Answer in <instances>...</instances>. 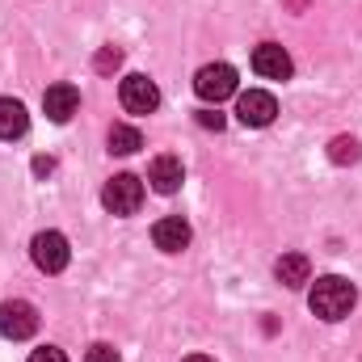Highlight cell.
<instances>
[{"label": "cell", "mask_w": 362, "mask_h": 362, "mask_svg": "<svg viewBox=\"0 0 362 362\" xmlns=\"http://www.w3.org/2000/svg\"><path fill=\"white\" fill-rule=\"evenodd\" d=\"M30 362H68L64 358V350H55V346H42V350H34Z\"/></svg>", "instance_id": "obj_18"}, {"label": "cell", "mask_w": 362, "mask_h": 362, "mask_svg": "<svg viewBox=\"0 0 362 362\" xmlns=\"http://www.w3.org/2000/svg\"><path fill=\"white\" fill-rule=\"evenodd\" d=\"M358 156H362V148H358L354 135H337V139L329 144V160H333V165H354Z\"/></svg>", "instance_id": "obj_15"}, {"label": "cell", "mask_w": 362, "mask_h": 362, "mask_svg": "<svg viewBox=\"0 0 362 362\" xmlns=\"http://www.w3.org/2000/svg\"><path fill=\"white\" fill-rule=\"evenodd\" d=\"M148 181H152L156 194H177L181 181H185V169H181L177 156H156L152 169H148Z\"/></svg>", "instance_id": "obj_11"}, {"label": "cell", "mask_w": 362, "mask_h": 362, "mask_svg": "<svg viewBox=\"0 0 362 362\" xmlns=\"http://www.w3.org/2000/svg\"><path fill=\"white\" fill-rule=\"evenodd\" d=\"M253 72L266 76V81H291L295 64L278 42H262V47H253Z\"/></svg>", "instance_id": "obj_8"}, {"label": "cell", "mask_w": 362, "mask_h": 362, "mask_svg": "<svg viewBox=\"0 0 362 362\" xmlns=\"http://www.w3.org/2000/svg\"><path fill=\"white\" fill-rule=\"evenodd\" d=\"M51 169H55V160H51V156H34V173H38V177H47Z\"/></svg>", "instance_id": "obj_20"}, {"label": "cell", "mask_w": 362, "mask_h": 362, "mask_svg": "<svg viewBox=\"0 0 362 362\" xmlns=\"http://www.w3.org/2000/svg\"><path fill=\"white\" fill-rule=\"evenodd\" d=\"M34 333H38V312H34V303H25V299H4V303H0V337L25 341V337H34Z\"/></svg>", "instance_id": "obj_4"}, {"label": "cell", "mask_w": 362, "mask_h": 362, "mask_svg": "<svg viewBox=\"0 0 362 362\" xmlns=\"http://www.w3.org/2000/svg\"><path fill=\"white\" fill-rule=\"evenodd\" d=\"M274 114H278V101H274V93L266 89H249L236 97V118L245 122V127H270Z\"/></svg>", "instance_id": "obj_7"}, {"label": "cell", "mask_w": 362, "mask_h": 362, "mask_svg": "<svg viewBox=\"0 0 362 362\" xmlns=\"http://www.w3.org/2000/svg\"><path fill=\"white\" fill-rule=\"evenodd\" d=\"M101 206H105L110 215H135V211L144 206V181L135 177V173L110 177L105 189H101Z\"/></svg>", "instance_id": "obj_2"}, {"label": "cell", "mask_w": 362, "mask_h": 362, "mask_svg": "<svg viewBox=\"0 0 362 362\" xmlns=\"http://www.w3.org/2000/svg\"><path fill=\"white\" fill-rule=\"evenodd\" d=\"M42 110H47V118H51V122H68V118L81 110V89H76V85H68V81L51 85V89L42 93Z\"/></svg>", "instance_id": "obj_9"}, {"label": "cell", "mask_w": 362, "mask_h": 362, "mask_svg": "<svg viewBox=\"0 0 362 362\" xmlns=\"http://www.w3.org/2000/svg\"><path fill=\"white\" fill-rule=\"evenodd\" d=\"M118 64H122V51H118V47H101V51H97V59H93V68H97L101 76L118 72Z\"/></svg>", "instance_id": "obj_16"}, {"label": "cell", "mask_w": 362, "mask_h": 362, "mask_svg": "<svg viewBox=\"0 0 362 362\" xmlns=\"http://www.w3.org/2000/svg\"><path fill=\"white\" fill-rule=\"evenodd\" d=\"M194 93L202 97V101H228L232 93H236V68L232 64H206V68H198V76H194Z\"/></svg>", "instance_id": "obj_5"}, {"label": "cell", "mask_w": 362, "mask_h": 362, "mask_svg": "<svg viewBox=\"0 0 362 362\" xmlns=\"http://www.w3.org/2000/svg\"><path fill=\"white\" fill-rule=\"evenodd\" d=\"M118 97H122V110H127V114H152V110L160 105V89H156V81H148L144 72L127 76L122 89H118Z\"/></svg>", "instance_id": "obj_6"}, {"label": "cell", "mask_w": 362, "mask_h": 362, "mask_svg": "<svg viewBox=\"0 0 362 362\" xmlns=\"http://www.w3.org/2000/svg\"><path fill=\"white\" fill-rule=\"evenodd\" d=\"M30 257H34V266L42 274H59L68 270V262H72V249H68V240H64V232H38L34 240H30Z\"/></svg>", "instance_id": "obj_3"}, {"label": "cell", "mask_w": 362, "mask_h": 362, "mask_svg": "<svg viewBox=\"0 0 362 362\" xmlns=\"http://www.w3.org/2000/svg\"><path fill=\"white\" fill-rule=\"evenodd\" d=\"M30 131V114L17 97H0V139H21Z\"/></svg>", "instance_id": "obj_12"}, {"label": "cell", "mask_w": 362, "mask_h": 362, "mask_svg": "<svg viewBox=\"0 0 362 362\" xmlns=\"http://www.w3.org/2000/svg\"><path fill=\"white\" fill-rule=\"evenodd\" d=\"M152 240H156L160 253H181V249L189 245V223H185L181 215H165V219L152 228Z\"/></svg>", "instance_id": "obj_10"}, {"label": "cell", "mask_w": 362, "mask_h": 362, "mask_svg": "<svg viewBox=\"0 0 362 362\" xmlns=\"http://www.w3.org/2000/svg\"><path fill=\"white\" fill-rule=\"evenodd\" d=\"M181 362H215V358H206V354H189V358H181Z\"/></svg>", "instance_id": "obj_21"}, {"label": "cell", "mask_w": 362, "mask_h": 362, "mask_svg": "<svg viewBox=\"0 0 362 362\" xmlns=\"http://www.w3.org/2000/svg\"><path fill=\"white\" fill-rule=\"evenodd\" d=\"M139 148H144L139 127H127V122H114V127H110V152H118V156H135Z\"/></svg>", "instance_id": "obj_14"}, {"label": "cell", "mask_w": 362, "mask_h": 362, "mask_svg": "<svg viewBox=\"0 0 362 362\" xmlns=\"http://www.w3.org/2000/svg\"><path fill=\"white\" fill-rule=\"evenodd\" d=\"M198 127H215V131H223V114H215V110H198Z\"/></svg>", "instance_id": "obj_19"}, {"label": "cell", "mask_w": 362, "mask_h": 362, "mask_svg": "<svg viewBox=\"0 0 362 362\" xmlns=\"http://www.w3.org/2000/svg\"><path fill=\"white\" fill-rule=\"evenodd\" d=\"M85 362H122V358H118V350H114V346H105V341H93L89 350H85Z\"/></svg>", "instance_id": "obj_17"}, {"label": "cell", "mask_w": 362, "mask_h": 362, "mask_svg": "<svg viewBox=\"0 0 362 362\" xmlns=\"http://www.w3.org/2000/svg\"><path fill=\"white\" fill-rule=\"evenodd\" d=\"M354 303H358V291H354V282H346L341 274H325V278H316L312 282V291H308V308L320 316V320H346L350 312H354Z\"/></svg>", "instance_id": "obj_1"}, {"label": "cell", "mask_w": 362, "mask_h": 362, "mask_svg": "<svg viewBox=\"0 0 362 362\" xmlns=\"http://www.w3.org/2000/svg\"><path fill=\"white\" fill-rule=\"evenodd\" d=\"M274 274H278L282 286H303V282H312V262L303 253H282L274 262Z\"/></svg>", "instance_id": "obj_13"}]
</instances>
